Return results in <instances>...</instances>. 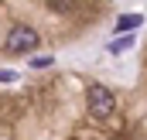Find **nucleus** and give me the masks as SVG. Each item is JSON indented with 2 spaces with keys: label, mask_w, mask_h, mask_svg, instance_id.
I'll list each match as a JSON object with an SVG mask.
<instances>
[{
  "label": "nucleus",
  "mask_w": 147,
  "mask_h": 140,
  "mask_svg": "<svg viewBox=\"0 0 147 140\" xmlns=\"http://www.w3.org/2000/svg\"><path fill=\"white\" fill-rule=\"evenodd\" d=\"M86 103H89V113H92L96 120H106L113 109H116V96H113L106 85H89Z\"/></svg>",
  "instance_id": "obj_1"
},
{
  "label": "nucleus",
  "mask_w": 147,
  "mask_h": 140,
  "mask_svg": "<svg viewBox=\"0 0 147 140\" xmlns=\"http://www.w3.org/2000/svg\"><path fill=\"white\" fill-rule=\"evenodd\" d=\"M3 48L7 51H34L38 48V31H31V28H10Z\"/></svg>",
  "instance_id": "obj_2"
},
{
  "label": "nucleus",
  "mask_w": 147,
  "mask_h": 140,
  "mask_svg": "<svg viewBox=\"0 0 147 140\" xmlns=\"http://www.w3.org/2000/svg\"><path fill=\"white\" fill-rule=\"evenodd\" d=\"M17 79V72H10V69H0V82H14Z\"/></svg>",
  "instance_id": "obj_5"
},
{
  "label": "nucleus",
  "mask_w": 147,
  "mask_h": 140,
  "mask_svg": "<svg viewBox=\"0 0 147 140\" xmlns=\"http://www.w3.org/2000/svg\"><path fill=\"white\" fill-rule=\"evenodd\" d=\"M127 44H130V38H120V41H113V44H110V51H123Z\"/></svg>",
  "instance_id": "obj_4"
},
{
  "label": "nucleus",
  "mask_w": 147,
  "mask_h": 140,
  "mask_svg": "<svg viewBox=\"0 0 147 140\" xmlns=\"http://www.w3.org/2000/svg\"><path fill=\"white\" fill-rule=\"evenodd\" d=\"M140 24H144L140 14H123V17L116 21V31H130V28H140Z\"/></svg>",
  "instance_id": "obj_3"
}]
</instances>
